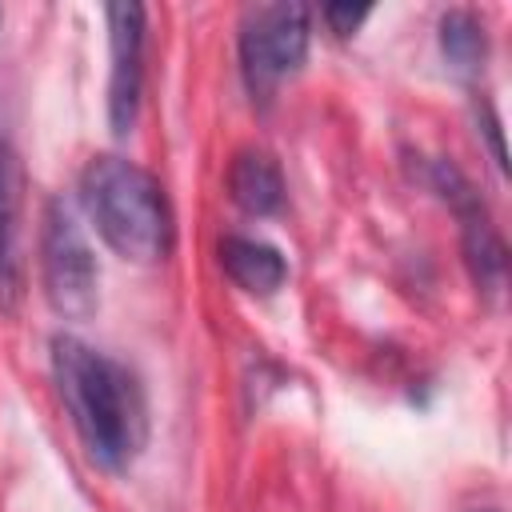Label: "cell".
<instances>
[{
  "instance_id": "1",
  "label": "cell",
  "mask_w": 512,
  "mask_h": 512,
  "mask_svg": "<svg viewBox=\"0 0 512 512\" xmlns=\"http://www.w3.org/2000/svg\"><path fill=\"white\" fill-rule=\"evenodd\" d=\"M52 372L88 456L104 468L132 464L148 440V408L136 376L76 336L52 340Z\"/></svg>"
},
{
  "instance_id": "2",
  "label": "cell",
  "mask_w": 512,
  "mask_h": 512,
  "mask_svg": "<svg viewBox=\"0 0 512 512\" xmlns=\"http://www.w3.org/2000/svg\"><path fill=\"white\" fill-rule=\"evenodd\" d=\"M80 200L100 240L132 260L156 264L172 248V212L152 172L124 156H96L80 176Z\"/></svg>"
},
{
  "instance_id": "3",
  "label": "cell",
  "mask_w": 512,
  "mask_h": 512,
  "mask_svg": "<svg viewBox=\"0 0 512 512\" xmlns=\"http://www.w3.org/2000/svg\"><path fill=\"white\" fill-rule=\"evenodd\" d=\"M308 52V8L296 0L256 4L240 24V64L252 96H268Z\"/></svg>"
},
{
  "instance_id": "4",
  "label": "cell",
  "mask_w": 512,
  "mask_h": 512,
  "mask_svg": "<svg viewBox=\"0 0 512 512\" xmlns=\"http://www.w3.org/2000/svg\"><path fill=\"white\" fill-rule=\"evenodd\" d=\"M40 276H44V296L48 304L68 316V320H84L96 312V288H100V268L96 256L84 240V232L76 228V220L52 204L44 216V232H40Z\"/></svg>"
},
{
  "instance_id": "5",
  "label": "cell",
  "mask_w": 512,
  "mask_h": 512,
  "mask_svg": "<svg viewBox=\"0 0 512 512\" xmlns=\"http://www.w3.org/2000/svg\"><path fill=\"white\" fill-rule=\"evenodd\" d=\"M112 32V80H108V120L112 132L124 136L136 120L140 104V60H144V8L140 4H108Z\"/></svg>"
},
{
  "instance_id": "6",
  "label": "cell",
  "mask_w": 512,
  "mask_h": 512,
  "mask_svg": "<svg viewBox=\"0 0 512 512\" xmlns=\"http://www.w3.org/2000/svg\"><path fill=\"white\" fill-rule=\"evenodd\" d=\"M20 160L8 144H0V312H12L24 292V260H20Z\"/></svg>"
},
{
  "instance_id": "7",
  "label": "cell",
  "mask_w": 512,
  "mask_h": 512,
  "mask_svg": "<svg viewBox=\"0 0 512 512\" xmlns=\"http://www.w3.org/2000/svg\"><path fill=\"white\" fill-rule=\"evenodd\" d=\"M220 264L228 272L232 284H240L244 292L252 296H268L284 284L288 276V264L284 256L264 244V240H248V236H224L220 240Z\"/></svg>"
},
{
  "instance_id": "8",
  "label": "cell",
  "mask_w": 512,
  "mask_h": 512,
  "mask_svg": "<svg viewBox=\"0 0 512 512\" xmlns=\"http://www.w3.org/2000/svg\"><path fill=\"white\" fill-rule=\"evenodd\" d=\"M228 192H232L236 208H244L248 216L276 212L284 200V180H280L276 160L260 148H244L228 168Z\"/></svg>"
},
{
  "instance_id": "9",
  "label": "cell",
  "mask_w": 512,
  "mask_h": 512,
  "mask_svg": "<svg viewBox=\"0 0 512 512\" xmlns=\"http://www.w3.org/2000/svg\"><path fill=\"white\" fill-rule=\"evenodd\" d=\"M440 48H444V56H448V64L456 72H464V76L480 72L484 68V52H488L480 20L472 12H448L440 20Z\"/></svg>"
},
{
  "instance_id": "10",
  "label": "cell",
  "mask_w": 512,
  "mask_h": 512,
  "mask_svg": "<svg viewBox=\"0 0 512 512\" xmlns=\"http://www.w3.org/2000/svg\"><path fill=\"white\" fill-rule=\"evenodd\" d=\"M464 248H468V264H472L476 280L480 284H500V276H504V248H500V240H496V232L488 228L484 216H468Z\"/></svg>"
},
{
  "instance_id": "11",
  "label": "cell",
  "mask_w": 512,
  "mask_h": 512,
  "mask_svg": "<svg viewBox=\"0 0 512 512\" xmlns=\"http://www.w3.org/2000/svg\"><path fill=\"white\" fill-rule=\"evenodd\" d=\"M368 16V4H324V20L336 36H348L360 28V20Z\"/></svg>"
}]
</instances>
